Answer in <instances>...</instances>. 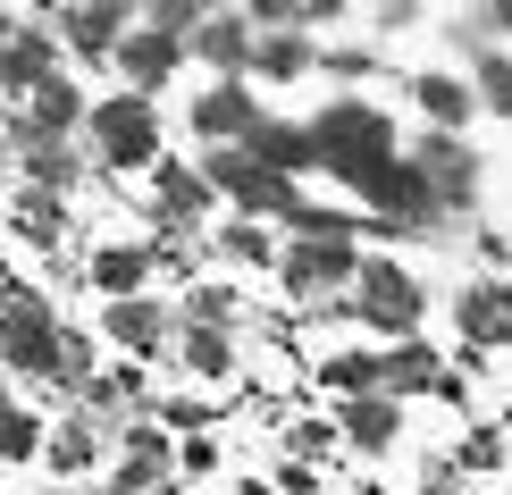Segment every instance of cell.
Listing matches in <instances>:
<instances>
[{
  "instance_id": "1",
  "label": "cell",
  "mask_w": 512,
  "mask_h": 495,
  "mask_svg": "<svg viewBox=\"0 0 512 495\" xmlns=\"http://www.w3.org/2000/svg\"><path fill=\"white\" fill-rule=\"evenodd\" d=\"M303 135H311V168H328L345 193L395 160V126H387V110H370V101H328Z\"/></svg>"
},
{
  "instance_id": "2",
  "label": "cell",
  "mask_w": 512,
  "mask_h": 495,
  "mask_svg": "<svg viewBox=\"0 0 512 495\" xmlns=\"http://www.w3.org/2000/svg\"><path fill=\"white\" fill-rule=\"evenodd\" d=\"M345 303H353L361 328H378V336H420V319H429V294H420V277L403 261H361Z\"/></svg>"
},
{
  "instance_id": "3",
  "label": "cell",
  "mask_w": 512,
  "mask_h": 495,
  "mask_svg": "<svg viewBox=\"0 0 512 495\" xmlns=\"http://www.w3.org/2000/svg\"><path fill=\"white\" fill-rule=\"evenodd\" d=\"M93 126V160L101 168H152L160 160V101L152 93H110L84 110Z\"/></svg>"
},
{
  "instance_id": "4",
  "label": "cell",
  "mask_w": 512,
  "mask_h": 495,
  "mask_svg": "<svg viewBox=\"0 0 512 495\" xmlns=\"http://www.w3.org/2000/svg\"><path fill=\"white\" fill-rule=\"evenodd\" d=\"M0 361H17L26 378L59 370V311L34 286H0Z\"/></svg>"
},
{
  "instance_id": "5",
  "label": "cell",
  "mask_w": 512,
  "mask_h": 495,
  "mask_svg": "<svg viewBox=\"0 0 512 495\" xmlns=\"http://www.w3.org/2000/svg\"><path fill=\"white\" fill-rule=\"evenodd\" d=\"M202 185L219 193V202H236V210H252V219H294V210H303V193H294L286 177H269L261 160H244L236 143H227V152H210V160H202Z\"/></svg>"
},
{
  "instance_id": "6",
  "label": "cell",
  "mask_w": 512,
  "mask_h": 495,
  "mask_svg": "<svg viewBox=\"0 0 512 495\" xmlns=\"http://www.w3.org/2000/svg\"><path fill=\"white\" fill-rule=\"evenodd\" d=\"M353 269H361L353 235H294V244H277V277H286V294H345Z\"/></svg>"
},
{
  "instance_id": "7",
  "label": "cell",
  "mask_w": 512,
  "mask_h": 495,
  "mask_svg": "<svg viewBox=\"0 0 512 495\" xmlns=\"http://www.w3.org/2000/svg\"><path fill=\"white\" fill-rule=\"evenodd\" d=\"M412 177L429 185V202H437V210H462V202L479 193V160H471V143H462V135H420Z\"/></svg>"
},
{
  "instance_id": "8",
  "label": "cell",
  "mask_w": 512,
  "mask_h": 495,
  "mask_svg": "<svg viewBox=\"0 0 512 495\" xmlns=\"http://www.w3.org/2000/svg\"><path fill=\"white\" fill-rule=\"evenodd\" d=\"M110 59L126 68V93H160V84L185 68V34H168V26H126Z\"/></svg>"
},
{
  "instance_id": "9",
  "label": "cell",
  "mask_w": 512,
  "mask_h": 495,
  "mask_svg": "<svg viewBox=\"0 0 512 495\" xmlns=\"http://www.w3.org/2000/svg\"><path fill=\"white\" fill-rule=\"evenodd\" d=\"M84 110H93V101H84L68 76H42L26 93V118H17V152H26V143H68L84 126Z\"/></svg>"
},
{
  "instance_id": "10",
  "label": "cell",
  "mask_w": 512,
  "mask_h": 495,
  "mask_svg": "<svg viewBox=\"0 0 512 495\" xmlns=\"http://www.w3.org/2000/svg\"><path fill=\"white\" fill-rule=\"evenodd\" d=\"M210 202H219V193L202 185L194 160H168V152L152 160V210H160V227H202Z\"/></svg>"
},
{
  "instance_id": "11",
  "label": "cell",
  "mask_w": 512,
  "mask_h": 495,
  "mask_svg": "<svg viewBox=\"0 0 512 495\" xmlns=\"http://www.w3.org/2000/svg\"><path fill=\"white\" fill-rule=\"evenodd\" d=\"M252 126H261V101H252V93H244L236 76H219V84H210V93L194 101V135L210 143V152H227V143H244Z\"/></svg>"
},
{
  "instance_id": "12",
  "label": "cell",
  "mask_w": 512,
  "mask_h": 495,
  "mask_svg": "<svg viewBox=\"0 0 512 495\" xmlns=\"http://www.w3.org/2000/svg\"><path fill=\"white\" fill-rule=\"evenodd\" d=\"M454 319H462V336H471V353L512 344V286L504 277H471V286L454 294Z\"/></svg>"
},
{
  "instance_id": "13",
  "label": "cell",
  "mask_w": 512,
  "mask_h": 495,
  "mask_svg": "<svg viewBox=\"0 0 512 495\" xmlns=\"http://www.w3.org/2000/svg\"><path fill=\"white\" fill-rule=\"evenodd\" d=\"M101 336L126 344V353H160V344H168L160 294H118V303H101Z\"/></svg>"
},
{
  "instance_id": "14",
  "label": "cell",
  "mask_w": 512,
  "mask_h": 495,
  "mask_svg": "<svg viewBox=\"0 0 512 495\" xmlns=\"http://www.w3.org/2000/svg\"><path fill=\"white\" fill-rule=\"evenodd\" d=\"M445 378V353L420 336H395L387 353H378V395H429V386Z\"/></svg>"
},
{
  "instance_id": "15",
  "label": "cell",
  "mask_w": 512,
  "mask_h": 495,
  "mask_svg": "<svg viewBox=\"0 0 512 495\" xmlns=\"http://www.w3.org/2000/svg\"><path fill=\"white\" fill-rule=\"evenodd\" d=\"M236 152H244V160H261L269 177H286V185H294V177L311 168V135H303V126H286V118H261V126L236 143Z\"/></svg>"
},
{
  "instance_id": "16",
  "label": "cell",
  "mask_w": 512,
  "mask_h": 495,
  "mask_svg": "<svg viewBox=\"0 0 512 495\" xmlns=\"http://www.w3.org/2000/svg\"><path fill=\"white\" fill-rule=\"evenodd\" d=\"M185 51H202L219 76H236L244 59H252V26H244L236 9H210V17H194V26H185Z\"/></svg>"
},
{
  "instance_id": "17",
  "label": "cell",
  "mask_w": 512,
  "mask_h": 495,
  "mask_svg": "<svg viewBox=\"0 0 512 495\" xmlns=\"http://www.w3.org/2000/svg\"><path fill=\"white\" fill-rule=\"evenodd\" d=\"M261 84H294V76H311L319 68V51H311V34L303 26H277V34H252V59H244Z\"/></svg>"
},
{
  "instance_id": "18",
  "label": "cell",
  "mask_w": 512,
  "mask_h": 495,
  "mask_svg": "<svg viewBox=\"0 0 512 495\" xmlns=\"http://www.w3.org/2000/svg\"><path fill=\"white\" fill-rule=\"evenodd\" d=\"M412 101H420V118H429L437 135H462V126H471V110H479L471 84L445 76V68H420V76H412Z\"/></svg>"
},
{
  "instance_id": "19",
  "label": "cell",
  "mask_w": 512,
  "mask_h": 495,
  "mask_svg": "<svg viewBox=\"0 0 512 495\" xmlns=\"http://www.w3.org/2000/svg\"><path fill=\"white\" fill-rule=\"evenodd\" d=\"M42 76H59V42L17 26L9 42H0V93H34Z\"/></svg>"
},
{
  "instance_id": "20",
  "label": "cell",
  "mask_w": 512,
  "mask_h": 495,
  "mask_svg": "<svg viewBox=\"0 0 512 495\" xmlns=\"http://www.w3.org/2000/svg\"><path fill=\"white\" fill-rule=\"evenodd\" d=\"M59 26H68V51L110 59V51H118V34H126V0H76Z\"/></svg>"
},
{
  "instance_id": "21",
  "label": "cell",
  "mask_w": 512,
  "mask_h": 495,
  "mask_svg": "<svg viewBox=\"0 0 512 495\" xmlns=\"http://www.w3.org/2000/svg\"><path fill=\"white\" fill-rule=\"evenodd\" d=\"M160 470H168V428L160 420H135V428H126V470L110 479V495H152Z\"/></svg>"
},
{
  "instance_id": "22",
  "label": "cell",
  "mask_w": 512,
  "mask_h": 495,
  "mask_svg": "<svg viewBox=\"0 0 512 495\" xmlns=\"http://www.w3.org/2000/svg\"><path fill=\"white\" fill-rule=\"evenodd\" d=\"M336 428H345V445H353V454H387V445H395V428H403V412H395V395H353Z\"/></svg>"
},
{
  "instance_id": "23",
  "label": "cell",
  "mask_w": 512,
  "mask_h": 495,
  "mask_svg": "<svg viewBox=\"0 0 512 495\" xmlns=\"http://www.w3.org/2000/svg\"><path fill=\"white\" fill-rule=\"evenodd\" d=\"M42 462L68 470V479H76V470H93V462H101V428H93V412H68V420H59L51 437H42Z\"/></svg>"
},
{
  "instance_id": "24",
  "label": "cell",
  "mask_w": 512,
  "mask_h": 495,
  "mask_svg": "<svg viewBox=\"0 0 512 495\" xmlns=\"http://www.w3.org/2000/svg\"><path fill=\"white\" fill-rule=\"evenodd\" d=\"M143 277H152V252H143V244H101L93 252V286L110 294V303H118V294H143Z\"/></svg>"
},
{
  "instance_id": "25",
  "label": "cell",
  "mask_w": 512,
  "mask_h": 495,
  "mask_svg": "<svg viewBox=\"0 0 512 495\" xmlns=\"http://www.w3.org/2000/svg\"><path fill=\"white\" fill-rule=\"evenodd\" d=\"M9 227L26 235V244H59V235H68V202H59V193H17V210H9Z\"/></svg>"
},
{
  "instance_id": "26",
  "label": "cell",
  "mask_w": 512,
  "mask_h": 495,
  "mask_svg": "<svg viewBox=\"0 0 512 495\" xmlns=\"http://www.w3.org/2000/svg\"><path fill=\"white\" fill-rule=\"evenodd\" d=\"M177 353H185L194 378H227V370H236V336H227V328H185Z\"/></svg>"
},
{
  "instance_id": "27",
  "label": "cell",
  "mask_w": 512,
  "mask_h": 495,
  "mask_svg": "<svg viewBox=\"0 0 512 495\" xmlns=\"http://www.w3.org/2000/svg\"><path fill=\"white\" fill-rule=\"evenodd\" d=\"M76 177H84V168H76L68 143H26V185H34V193H59V202H68Z\"/></svg>"
},
{
  "instance_id": "28",
  "label": "cell",
  "mask_w": 512,
  "mask_h": 495,
  "mask_svg": "<svg viewBox=\"0 0 512 495\" xmlns=\"http://www.w3.org/2000/svg\"><path fill=\"white\" fill-rule=\"evenodd\" d=\"M319 378H328L336 386V395H378V353H328V361H319Z\"/></svg>"
},
{
  "instance_id": "29",
  "label": "cell",
  "mask_w": 512,
  "mask_h": 495,
  "mask_svg": "<svg viewBox=\"0 0 512 495\" xmlns=\"http://www.w3.org/2000/svg\"><path fill=\"white\" fill-rule=\"evenodd\" d=\"M185 328H236V286H185Z\"/></svg>"
},
{
  "instance_id": "30",
  "label": "cell",
  "mask_w": 512,
  "mask_h": 495,
  "mask_svg": "<svg viewBox=\"0 0 512 495\" xmlns=\"http://www.w3.org/2000/svg\"><path fill=\"white\" fill-rule=\"evenodd\" d=\"M219 244H227V261H244V269H261V261H277V235H269L261 219H236V227L219 235Z\"/></svg>"
},
{
  "instance_id": "31",
  "label": "cell",
  "mask_w": 512,
  "mask_h": 495,
  "mask_svg": "<svg viewBox=\"0 0 512 495\" xmlns=\"http://www.w3.org/2000/svg\"><path fill=\"white\" fill-rule=\"evenodd\" d=\"M471 101H479V110H496V118H512V59H496V51L479 59V84H471Z\"/></svg>"
},
{
  "instance_id": "32",
  "label": "cell",
  "mask_w": 512,
  "mask_h": 495,
  "mask_svg": "<svg viewBox=\"0 0 512 495\" xmlns=\"http://www.w3.org/2000/svg\"><path fill=\"white\" fill-rule=\"evenodd\" d=\"M26 454H42V420L34 412H0V462H26Z\"/></svg>"
},
{
  "instance_id": "33",
  "label": "cell",
  "mask_w": 512,
  "mask_h": 495,
  "mask_svg": "<svg viewBox=\"0 0 512 495\" xmlns=\"http://www.w3.org/2000/svg\"><path fill=\"white\" fill-rule=\"evenodd\" d=\"M294 445H303V462L328 454V445H336V420H294Z\"/></svg>"
},
{
  "instance_id": "34",
  "label": "cell",
  "mask_w": 512,
  "mask_h": 495,
  "mask_svg": "<svg viewBox=\"0 0 512 495\" xmlns=\"http://www.w3.org/2000/svg\"><path fill=\"white\" fill-rule=\"evenodd\" d=\"M487 462H504V437H496V428H479V437L462 445V470H487Z\"/></svg>"
},
{
  "instance_id": "35",
  "label": "cell",
  "mask_w": 512,
  "mask_h": 495,
  "mask_svg": "<svg viewBox=\"0 0 512 495\" xmlns=\"http://www.w3.org/2000/svg\"><path fill=\"white\" fill-rule=\"evenodd\" d=\"M328 76H370V51H361V42H336V51H328Z\"/></svg>"
},
{
  "instance_id": "36",
  "label": "cell",
  "mask_w": 512,
  "mask_h": 495,
  "mask_svg": "<svg viewBox=\"0 0 512 495\" xmlns=\"http://www.w3.org/2000/svg\"><path fill=\"white\" fill-rule=\"evenodd\" d=\"M185 470H194V479H202V470H219V437H185V454H177Z\"/></svg>"
},
{
  "instance_id": "37",
  "label": "cell",
  "mask_w": 512,
  "mask_h": 495,
  "mask_svg": "<svg viewBox=\"0 0 512 495\" xmlns=\"http://www.w3.org/2000/svg\"><path fill=\"white\" fill-rule=\"evenodd\" d=\"M277 487H286V495H311V487H319V470H311V462H294V454H286V470H277Z\"/></svg>"
},
{
  "instance_id": "38",
  "label": "cell",
  "mask_w": 512,
  "mask_h": 495,
  "mask_svg": "<svg viewBox=\"0 0 512 495\" xmlns=\"http://www.w3.org/2000/svg\"><path fill=\"white\" fill-rule=\"evenodd\" d=\"M353 0H294V17H303V26H328V17H345Z\"/></svg>"
},
{
  "instance_id": "39",
  "label": "cell",
  "mask_w": 512,
  "mask_h": 495,
  "mask_svg": "<svg viewBox=\"0 0 512 495\" xmlns=\"http://www.w3.org/2000/svg\"><path fill=\"white\" fill-rule=\"evenodd\" d=\"M487 26H496V34H512V0H487Z\"/></svg>"
},
{
  "instance_id": "40",
  "label": "cell",
  "mask_w": 512,
  "mask_h": 495,
  "mask_svg": "<svg viewBox=\"0 0 512 495\" xmlns=\"http://www.w3.org/2000/svg\"><path fill=\"white\" fill-rule=\"evenodd\" d=\"M236 495H277V487H261V479H244V487H236Z\"/></svg>"
},
{
  "instance_id": "41",
  "label": "cell",
  "mask_w": 512,
  "mask_h": 495,
  "mask_svg": "<svg viewBox=\"0 0 512 495\" xmlns=\"http://www.w3.org/2000/svg\"><path fill=\"white\" fill-rule=\"evenodd\" d=\"M9 34H17V26H9V17H0V42H9Z\"/></svg>"
},
{
  "instance_id": "42",
  "label": "cell",
  "mask_w": 512,
  "mask_h": 495,
  "mask_svg": "<svg viewBox=\"0 0 512 495\" xmlns=\"http://www.w3.org/2000/svg\"><path fill=\"white\" fill-rule=\"evenodd\" d=\"M0 412H9V386H0Z\"/></svg>"
}]
</instances>
